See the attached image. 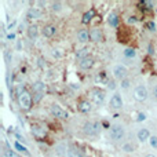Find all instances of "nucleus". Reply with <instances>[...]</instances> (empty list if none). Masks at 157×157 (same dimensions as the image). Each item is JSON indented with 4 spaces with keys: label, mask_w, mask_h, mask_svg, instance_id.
Returning <instances> with one entry per match:
<instances>
[{
    "label": "nucleus",
    "mask_w": 157,
    "mask_h": 157,
    "mask_svg": "<svg viewBox=\"0 0 157 157\" xmlns=\"http://www.w3.org/2000/svg\"><path fill=\"white\" fill-rule=\"evenodd\" d=\"M109 136L112 141L119 142L121 139H124L125 136V128L123 124H112L109 128Z\"/></svg>",
    "instance_id": "nucleus-1"
},
{
    "label": "nucleus",
    "mask_w": 157,
    "mask_h": 157,
    "mask_svg": "<svg viewBox=\"0 0 157 157\" xmlns=\"http://www.w3.org/2000/svg\"><path fill=\"white\" fill-rule=\"evenodd\" d=\"M83 131L90 136H97L101 132V124L98 121H87L83 125Z\"/></svg>",
    "instance_id": "nucleus-2"
},
{
    "label": "nucleus",
    "mask_w": 157,
    "mask_h": 157,
    "mask_svg": "<svg viewBox=\"0 0 157 157\" xmlns=\"http://www.w3.org/2000/svg\"><path fill=\"white\" fill-rule=\"evenodd\" d=\"M147 98H149V91H147L146 86H144V84L136 86L134 90V99L136 102H145Z\"/></svg>",
    "instance_id": "nucleus-3"
},
{
    "label": "nucleus",
    "mask_w": 157,
    "mask_h": 157,
    "mask_svg": "<svg viewBox=\"0 0 157 157\" xmlns=\"http://www.w3.org/2000/svg\"><path fill=\"white\" fill-rule=\"evenodd\" d=\"M50 113H51L54 117H57V119H62V120L69 119V113L65 110V109L61 108L58 103H52V105L50 106Z\"/></svg>",
    "instance_id": "nucleus-4"
},
{
    "label": "nucleus",
    "mask_w": 157,
    "mask_h": 157,
    "mask_svg": "<svg viewBox=\"0 0 157 157\" xmlns=\"http://www.w3.org/2000/svg\"><path fill=\"white\" fill-rule=\"evenodd\" d=\"M123 105H124L123 97L119 92H114V94L112 95L110 101H109V108H110L112 110H120V109H123Z\"/></svg>",
    "instance_id": "nucleus-5"
},
{
    "label": "nucleus",
    "mask_w": 157,
    "mask_h": 157,
    "mask_svg": "<svg viewBox=\"0 0 157 157\" xmlns=\"http://www.w3.org/2000/svg\"><path fill=\"white\" fill-rule=\"evenodd\" d=\"M112 73H113V77L117 78V80H124V78H127V75H128V71L127 68H125L124 65H121V63H117V65L113 66V71H112Z\"/></svg>",
    "instance_id": "nucleus-6"
},
{
    "label": "nucleus",
    "mask_w": 157,
    "mask_h": 157,
    "mask_svg": "<svg viewBox=\"0 0 157 157\" xmlns=\"http://www.w3.org/2000/svg\"><path fill=\"white\" fill-rule=\"evenodd\" d=\"M105 91L103 90H99V88H94L91 91V99L92 102H94V105L99 106L103 103V101H105Z\"/></svg>",
    "instance_id": "nucleus-7"
},
{
    "label": "nucleus",
    "mask_w": 157,
    "mask_h": 157,
    "mask_svg": "<svg viewBox=\"0 0 157 157\" xmlns=\"http://www.w3.org/2000/svg\"><path fill=\"white\" fill-rule=\"evenodd\" d=\"M18 101H19L21 108L25 109V110L30 109V106H32V97H30L29 92H24L21 97H18Z\"/></svg>",
    "instance_id": "nucleus-8"
},
{
    "label": "nucleus",
    "mask_w": 157,
    "mask_h": 157,
    "mask_svg": "<svg viewBox=\"0 0 157 157\" xmlns=\"http://www.w3.org/2000/svg\"><path fill=\"white\" fill-rule=\"evenodd\" d=\"M150 131L149 128H141V130L136 132V139H138L141 144H145V142H149L150 139Z\"/></svg>",
    "instance_id": "nucleus-9"
},
{
    "label": "nucleus",
    "mask_w": 157,
    "mask_h": 157,
    "mask_svg": "<svg viewBox=\"0 0 157 157\" xmlns=\"http://www.w3.org/2000/svg\"><path fill=\"white\" fill-rule=\"evenodd\" d=\"M41 15H43V11L39 10V8H36V7L29 8L28 13H26L28 19H39V18H41Z\"/></svg>",
    "instance_id": "nucleus-10"
},
{
    "label": "nucleus",
    "mask_w": 157,
    "mask_h": 157,
    "mask_svg": "<svg viewBox=\"0 0 157 157\" xmlns=\"http://www.w3.org/2000/svg\"><path fill=\"white\" fill-rule=\"evenodd\" d=\"M92 66H94V59H92L91 57H87L78 62V68L83 69V71H88V69H91Z\"/></svg>",
    "instance_id": "nucleus-11"
},
{
    "label": "nucleus",
    "mask_w": 157,
    "mask_h": 157,
    "mask_svg": "<svg viewBox=\"0 0 157 157\" xmlns=\"http://www.w3.org/2000/svg\"><path fill=\"white\" fill-rule=\"evenodd\" d=\"M77 40L80 41V43H88V41L91 40V37H90V32L87 29H80L77 32Z\"/></svg>",
    "instance_id": "nucleus-12"
},
{
    "label": "nucleus",
    "mask_w": 157,
    "mask_h": 157,
    "mask_svg": "<svg viewBox=\"0 0 157 157\" xmlns=\"http://www.w3.org/2000/svg\"><path fill=\"white\" fill-rule=\"evenodd\" d=\"M55 32H57L55 25H46V26L43 28V36L44 37H52V36L55 35Z\"/></svg>",
    "instance_id": "nucleus-13"
},
{
    "label": "nucleus",
    "mask_w": 157,
    "mask_h": 157,
    "mask_svg": "<svg viewBox=\"0 0 157 157\" xmlns=\"http://www.w3.org/2000/svg\"><path fill=\"white\" fill-rule=\"evenodd\" d=\"M78 110H80L81 113H90V112L92 110L91 102H88V101H81V102L78 103Z\"/></svg>",
    "instance_id": "nucleus-14"
},
{
    "label": "nucleus",
    "mask_w": 157,
    "mask_h": 157,
    "mask_svg": "<svg viewBox=\"0 0 157 157\" xmlns=\"http://www.w3.org/2000/svg\"><path fill=\"white\" fill-rule=\"evenodd\" d=\"M108 24L110 25L112 28H117V26H119V17H117L116 13H110L108 15Z\"/></svg>",
    "instance_id": "nucleus-15"
},
{
    "label": "nucleus",
    "mask_w": 157,
    "mask_h": 157,
    "mask_svg": "<svg viewBox=\"0 0 157 157\" xmlns=\"http://www.w3.org/2000/svg\"><path fill=\"white\" fill-rule=\"evenodd\" d=\"M123 57L125 58V59H135L136 58V51L134 48H131V47H128V48H125L124 51H123Z\"/></svg>",
    "instance_id": "nucleus-16"
},
{
    "label": "nucleus",
    "mask_w": 157,
    "mask_h": 157,
    "mask_svg": "<svg viewBox=\"0 0 157 157\" xmlns=\"http://www.w3.org/2000/svg\"><path fill=\"white\" fill-rule=\"evenodd\" d=\"M90 37H91V41H101V39H102V33H101L99 29L94 28L92 30H90Z\"/></svg>",
    "instance_id": "nucleus-17"
},
{
    "label": "nucleus",
    "mask_w": 157,
    "mask_h": 157,
    "mask_svg": "<svg viewBox=\"0 0 157 157\" xmlns=\"http://www.w3.org/2000/svg\"><path fill=\"white\" fill-rule=\"evenodd\" d=\"M37 35H39V28L37 26H29L28 28V37L30 39V40H35L36 37H37Z\"/></svg>",
    "instance_id": "nucleus-18"
},
{
    "label": "nucleus",
    "mask_w": 157,
    "mask_h": 157,
    "mask_svg": "<svg viewBox=\"0 0 157 157\" xmlns=\"http://www.w3.org/2000/svg\"><path fill=\"white\" fill-rule=\"evenodd\" d=\"M44 90H46V84H44L43 81H36V83L33 84V91H35L36 94H43Z\"/></svg>",
    "instance_id": "nucleus-19"
},
{
    "label": "nucleus",
    "mask_w": 157,
    "mask_h": 157,
    "mask_svg": "<svg viewBox=\"0 0 157 157\" xmlns=\"http://www.w3.org/2000/svg\"><path fill=\"white\" fill-rule=\"evenodd\" d=\"M55 153H57L58 156H66V153H69V150H66L65 144H59L55 146Z\"/></svg>",
    "instance_id": "nucleus-20"
},
{
    "label": "nucleus",
    "mask_w": 157,
    "mask_h": 157,
    "mask_svg": "<svg viewBox=\"0 0 157 157\" xmlns=\"http://www.w3.org/2000/svg\"><path fill=\"white\" fill-rule=\"evenodd\" d=\"M94 15H95V13H94V10L91 8L88 13H86V14L83 15V19H81V22H83V24H88V22L91 21L92 18H94Z\"/></svg>",
    "instance_id": "nucleus-21"
},
{
    "label": "nucleus",
    "mask_w": 157,
    "mask_h": 157,
    "mask_svg": "<svg viewBox=\"0 0 157 157\" xmlns=\"http://www.w3.org/2000/svg\"><path fill=\"white\" fill-rule=\"evenodd\" d=\"M14 147H15L17 150H19V152H22V153H25V155L29 156V150H28V147L24 146L22 144H19V142H14Z\"/></svg>",
    "instance_id": "nucleus-22"
},
{
    "label": "nucleus",
    "mask_w": 157,
    "mask_h": 157,
    "mask_svg": "<svg viewBox=\"0 0 157 157\" xmlns=\"http://www.w3.org/2000/svg\"><path fill=\"white\" fill-rule=\"evenodd\" d=\"M88 57V50L87 48H81V50H78V51L76 52V58L77 59H84V58H87Z\"/></svg>",
    "instance_id": "nucleus-23"
},
{
    "label": "nucleus",
    "mask_w": 157,
    "mask_h": 157,
    "mask_svg": "<svg viewBox=\"0 0 157 157\" xmlns=\"http://www.w3.org/2000/svg\"><path fill=\"white\" fill-rule=\"evenodd\" d=\"M2 157H21V156H19L18 153H15L14 150H11V149H4L3 150Z\"/></svg>",
    "instance_id": "nucleus-24"
},
{
    "label": "nucleus",
    "mask_w": 157,
    "mask_h": 157,
    "mask_svg": "<svg viewBox=\"0 0 157 157\" xmlns=\"http://www.w3.org/2000/svg\"><path fill=\"white\" fill-rule=\"evenodd\" d=\"M68 156L69 157H84L83 155H81V152H78V150L75 149V147H71V149H69Z\"/></svg>",
    "instance_id": "nucleus-25"
},
{
    "label": "nucleus",
    "mask_w": 157,
    "mask_h": 157,
    "mask_svg": "<svg viewBox=\"0 0 157 157\" xmlns=\"http://www.w3.org/2000/svg\"><path fill=\"white\" fill-rule=\"evenodd\" d=\"M120 87H121V90H128L131 87V80L130 78H124V80L120 81Z\"/></svg>",
    "instance_id": "nucleus-26"
},
{
    "label": "nucleus",
    "mask_w": 157,
    "mask_h": 157,
    "mask_svg": "<svg viewBox=\"0 0 157 157\" xmlns=\"http://www.w3.org/2000/svg\"><path fill=\"white\" fill-rule=\"evenodd\" d=\"M51 10L54 11V13H59V11H62V4H61L59 2H54L51 4Z\"/></svg>",
    "instance_id": "nucleus-27"
},
{
    "label": "nucleus",
    "mask_w": 157,
    "mask_h": 157,
    "mask_svg": "<svg viewBox=\"0 0 157 157\" xmlns=\"http://www.w3.org/2000/svg\"><path fill=\"white\" fill-rule=\"evenodd\" d=\"M146 28H147V30H149V32H156V30H157V24L155 21H149L146 24Z\"/></svg>",
    "instance_id": "nucleus-28"
},
{
    "label": "nucleus",
    "mask_w": 157,
    "mask_h": 157,
    "mask_svg": "<svg viewBox=\"0 0 157 157\" xmlns=\"http://www.w3.org/2000/svg\"><path fill=\"white\" fill-rule=\"evenodd\" d=\"M149 145L152 149H157V135H152L149 139Z\"/></svg>",
    "instance_id": "nucleus-29"
},
{
    "label": "nucleus",
    "mask_w": 157,
    "mask_h": 157,
    "mask_svg": "<svg viewBox=\"0 0 157 157\" xmlns=\"http://www.w3.org/2000/svg\"><path fill=\"white\" fill-rule=\"evenodd\" d=\"M121 149L124 150V152H127V153H131V152H134V145H131V144H124L121 146Z\"/></svg>",
    "instance_id": "nucleus-30"
},
{
    "label": "nucleus",
    "mask_w": 157,
    "mask_h": 157,
    "mask_svg": "<svg viewBox=\"0 0 157 157\" xmlns=\"http://www.w3.org/2000/svg\"><path fill=\"white\" fill-rule=\"evenodd\" d=\"M51 54H52V57H54V58H61V57H62V52H61V50H58V48L52 50Z\"/></svg>",
    "instance_id": "nucleus-31"
},
{
    "label": "nucleus",
    "mask_w": 157,
    "mask_h": 157,
    "mask_svg": "<svg viewBox=\"0 0 157 157\" xmlns=\"http://www.w3.org/2000/svg\"><path fill=\"white\" fill-rule=\"evenodd\" d=\"M146 120V114L145 113H138V116H136V121L141 123V121H145Z\"/></svg>",
    "instance_id": "nucleus-32"
},
{
    "label": "nucleus",
    "mask_w": 157,
    "mask_h": 157,
    "mask_svg": "<svg viewBox=\"0 0 157 157\" xmlns=\"http://www.w3.org/2000/svg\"><path fill=\"white\" fill-rule=\"evenodd\" d=\"M15 37H17V36H15V33H14V32H10L7 35V40H10V41H14V40H15Z\"/></svg>",
    "instance_id": "nucleus-33"
},
{
    "label": "nucleus",
    "mask_w": 157,
    "mask_h": 157,
    "mask_svg": "<svg viewBox=\"0 0 157 157\" xmlns=\"http://www.w3.org/2000/svg\"><path fill=\"white\" fill-rule=\"evenodd\" d=\"M152 94H153V98L157 101V84L153 86V90H152Z\"/></svg>",
    "instance_id": "nucleus-34"
},
{
    "label": "nucleus",
    "mask_w": 157,
    "mask_h": 157,
    "mask_svg": "<svg viewBox=\"0 0 157 157\" xmlns=\"http://www.w3.org/2000/svg\"><path fill=\"white\" fill-rule=\"evenodd\" d=\"M108 88L114 90V88H116V83H114L113 80H112V81H108Z\"/></svg>",
    "instance_id": "nucleus-35"
},
{
    "label": "nucleus",
    "mask_w": 157,
    "mask_h": 157,
    "mask_svg": "<svg viewBox=\"0 0 157 157\" xmlns=\"http://www.w3.org/2000/svg\"><path fill=\"white\" fill-rule=\"evenodd\" d=\"M127 22L130 25H134V24H136V18H135V17H130V18L127 19Z\"/></svg>",
    "instance_id": "nucleus-36"
},
{
    "label": "nucleus",
    "mask_w": 157,
    "mask_h": 157,
    "mask_svg": "<svg viewBox=\"0 0 157 157\" xmlns=\"http://www.w3.org/2000/svg\"><path fill=\"white\" fill-rule=\"evenodd\" d=\"M15 25H17V21H13V24L8 25V30H13L14 28H15Z\"/></svg>",
    "instance_id": "nucleus-37"
},
{
    "label": "nucleus",
    "mask_w": 157,
    "mask_h": 157,
    "mask_svg": "<svg viewBox=\"0 0 157 157\" xmlns=\"http://www.w3.org/2000/svg\"><path fill=\"white\" fill-rule=\"evenodd\" d=\"M41 97H43V94H36V99L35 101H40Z\"/></svg>",
    "instance_id": "nucleus-38"
},
{
    "label": "nucleus",
    "mask_w": 157,
    "mask_h": 157,
    "mask_svg": "<svg viewBox=\"0 0 157 157\" xmlns=\"http://www.w3.org/2000/svg\"><path fill=\"white\" fill-rule=\"evenodd\" d=\"M39 65H40V66H44L46 63H43V59H39Z\"/></svg>",
    "instance_id": "nucleus-39"
},
{
    "label": "nucleus",
    "mask_w": 157,
    "mask_h": 157,
    "mask_svg": "<svg viewBox=\"0 0 157 157\" xmlns=\"http://www.w3.org/2000/svg\"><path fill=\"white\" fill-rule=\"evenodd\" d=\"M145 157H156V156H155V155H152V153H149V155H146Z\"/></svg>",
    "instance_id": "nucleus-40"
},
{
    "label": "nucleus",
    "mask_w": 157,
    "mask_h": 157,
    "mask_svg": "<svg viewBox=\"0 0 157 157\" xmlns=\"http://www.w3.org/2000/svg\"><path fill=\"white\" fill-rule=\"evenodd\" d=\"M156 11H157V8H156Z\"/></svg>",
    "instance_id": "nucleus-41"
}]
</instances>
